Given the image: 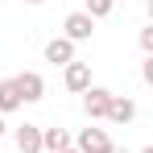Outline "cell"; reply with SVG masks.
<instances>
[{"label":"cell","instance_id":"12","mask_svg":"<svg viewBox=\"0 0 153 153\" xmlns=\"http://www.w3.org/2000/svg\"><path fill=\"white\" fill-rule=\"evenodd\" d=\"M141 50H145V58L153 54V25H145V29H141Z\"/></svg>","mask_w":153,"mask_h":153},{"label":"cell","instance_id":"11","mask_svg":"<svg viewBox=\"0 0 153 153\" xmlns=\"http://www.w3.org/2000/svg\"><path fill=\"white\" fill-rule=\"evenodd\" d=\"M112 8H116V0H87V8H83V13H87L91 21H103Z\"/></svg>","mask_w":153,"mask_h":153},{"label":"cell","instance_id":"16","mask_svg":"<svg viewBox=\"0 0 153 153\" xmlns=\"http://www.w3.org/2000/svg\"><path fill=\"white\" fill-rule=\"evenodd\" d=\"M25 4H46V0H25Z\"/></svg>","mask_w":153,"mask_h":153},{"label":"cell","instance_id":"19","mask_svg":"<svg viewBox=\"0 0 153 153\" xmlns=\"http://www.w3.org/2000/svg\"><path fill=\"white\" fill-rule=\"evenodd\" d=\"M66 153H79V149H66Z\"/></svg>","mask_w":153,"mask_h":153},{"label":"cell","instance_id":"15","mask_svg":"<svg viewBox=\"0 0 153 153\" xmlns=\"http://www.w3.org/2000/svg\"><path fill=\"white\" fill-rule=\"evenodd\" d=\"M4 128H8V124H4V116H0V137H4Z\"/></svg>","mask_w":153,"mask_h":153},{"label":"cell","instance_id":"10","mask_svg":"<svg viewBox=\"0 0 153 153\" xmlns=\"http://www.w3.org/2000/svg\"><path fill=\"white\" fill-rule=\"evenodd\" d=\"M108 120H112V124H128V120H137V103L128 100V95H116V100H112V112H108Z\"/></svg>","mask_w":153,"mask_h":153},{"label":"cell","instance_id":"9","mask_svg":"<svg viewBox=\"0 0 153 153\" xmlns=\"http://www.w3.org/2000/svg\"><path fill=\"white\" fill-rule=\"evenodd\" d=\"M21 91H17V79H0V116H8V112H17L21 108Z\"/></svg>","mask_w":153,"mask_h":153},{"label":"cell","instance_id":"1","mask_svg":"<svg viewBox=\"0 0 153 153\" xmlns=\"http://www.w3.org/2000/svg\"><path fill=\"white\" fill-rule=\"evenodd\" d=\"M112 100H116V95H112L108 87H95V83H91V87L83 91V112H87V120H91V124H95V120H108Z\"/></svg>","mask_w":153,"mask_h":153},{"label":"cell","instance_id":"2","mask_svg":"<svg viewBox=\"0 0 153 153\" xmlns=\"http://www.w3.org/2000/svg\"><path fill=\"white\" fill-rule=\"evenodd\" d=\"M91 33H95V21H91L83 8L71 13V17L62 21V37H66V42H75V46H79V42H91Z\"/></svg>","mask_w":153,"mask_h":153},{"label":"cell","instance_id":"6","mask_svg":"<svg viewBox=\"0 0 153 153\" xmlns=\"http://www.w3.org/2000/svg\"><path fill=\"white\" fill-rule=\"evenodd\" d=\"M42 54H46V62H54V66H71V62H75V42H66V37H50Z\"/></svg>","mask_w":153,"mask_h":153},{"label":"cell","instance_id":"7","mask_svg":"<svg viewBox=\"0 0 153 153\" xmlns=\"http://www.w3.org/2000/svg\"><path fill=\"white\" fill-rule=\"evenodd\" d=\"M13 141L21 153H42V124H21L13 128Z\"/></svg>","mask_w":153,"mask_h":153},{"label":"cell","instance_id":"4","mask_svg":"<svg viewBox=\"0 0 153 153\" xmlns=\"http://www.w3.org/2000/svg\"><path fill=\"white\" fill-rule=\"evenodd\" d=\"M62 83H66V91H75V95H83V91L91 87V66L75 58L71 66H62Z\"/></svg>","mask_w":153,"mask_h":153},{"label":"cell","instance_id":"5","mask_svg":"<svg viewBox=\"0 0 153 153\" xmlns=\"http://www.w3.org/2000/svg\"><path fill=\"white\" fill-rule=\"evenodd\" d=\"M13 79H17V91H21L25 103H37L46 95V79L37 75V71H21V75H13Z\"/></svg>","mask_w":153,"mask_h":153},{"label":"cell","instance_id":"3","mask_svg":"<svg viewBox=\"0 0 153 153\" xmlns=\"http://www.w3.org/2000/svg\"><path fill=\"white\" fill-rule=\"evenodd\" d=\"M75 149H79V153H108V149H112V137H108L103 128L87 124V128H79V137H75Z\"/></svg>","mask_w":153,"mask_h":153},{"label":"cell","instance_id":"17","mask_svg":"<svg viewBox=\"0 0 153 153\" xmlns=\"http://www.w3.org/2000/svg\"><path fill=\"white\" fill-rule=\"evenodd\" d=\"M108 153H124V149H116V145H112V149H108Z\"/></svg>","mask_w":153,"mask_h":153},{"label":"cell","instance_id":"18","mask_svg":"<svg viewBox=\"0 0 153 153\" xmlns=\"http://www.w3.org/2000/svg\"><path fill=\"white\" fill-rule=\"evenodd\" d=\"M141 153H153V145H145V149H141Z\"/></svg>","mask_w":153,"mask_h":153},{"label":"cell","instance_id":"14","mask_svg":"<svg viewBox=\"0 0 153 153\" xmlns=\"http://www.w3.org/2000/svg\"><path fill=\"white\" fill-rule=\"evenodd\" d=\"M145 13H149V25H153V0H145Z\"/></svg>","mask_w":153,"mask_h":153},{"label":"cell","instance_id":"13","mask_svg":"<svg viewBox=\"0 0 153 153\" xmlns=\"http://www.w3.org/2000/svg\"><path fill=\"white\" fill-rule=\"evenodd\" d=\"M141 79H145V87H153V54L141 62Z\"/></svg>","mask_w":153,"mask_h":153},{"label":"cell","instance_id":"8","mask_svg":"<svg viewBox=\"0 0 153 153\" xmlns=\"http://www.w3.org/2000/svg\"><path fill=\"white\" fill-rule=\"evenodd\" d=\"M66 149H75L66 128H42V153H66Z\"/></svg>","mask_w":153,"mask_h":153}]
</instances>
